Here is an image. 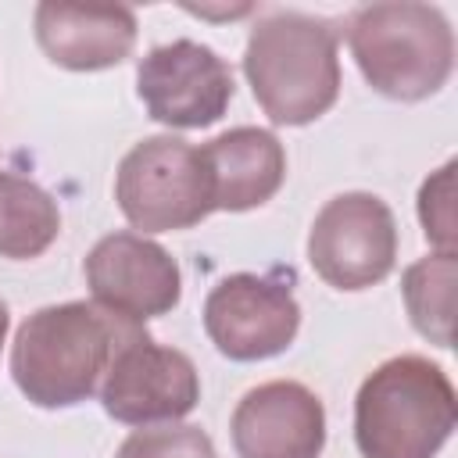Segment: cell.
Instances as JSON below:
<instances>
[{"instance_id":"1","label":"cell","mask_w":458,"mask_h":458,"mask_svg":"<svg viewBox=\"0 0 458 458\" xmlns=\"http://www.w3.org/2000/svg\"><path fill=\"white\" fill-rule=\"evenodd\" d=\"M143 333V322L97 301L47 304L14 333L11 379L36 408H75L100 390L114 354Z\"/></svg>"},{"instance_id":"2","label":"cell","mask_w":458,"mask_h":458,"mask_svg":"<svg viewBox=\"0 0 458 458\" xmlns=\"http://www.w3.org/2000/svg\"><path fill=\"white\" fill-rule=\"evenodd\" d=\"M243 75L272 125H308L340 97L336 29L301 11H272L247 36Z\"/></svg>"},{"instance_id":"3","label":"cell","mask_w":458,"mask_h":458,"mask_svg":"<svg viewBox=\"0 0 458 458\" xmlns=\"http://www.w3.org/2000/svg\"><path fill=\"white\" fill-rule=\"evenodd\" d=\"M454 422V383L422 354L386 358L361 379L354 397V444L361 458H437Z\"/></svg>"},{"instance_id":"4","label":"cell","mask_w":458,"mask_h":458,"mask_svg":"<svg viewBox=\"0 0 458 458\" xmlns=\"http://www.w3.org/2000/svg\"><path fill=\"white\" fill-rule=\"evenodd\" d=\"M347 47L365 82L401 104L440 93L454 72V32L440 7L419 0L365 4L347 21Z\"/></svg>"},{"instance_id":"5","label":"cell","mask_w":458,"mask_h":458,"mask_svg":"<svg viewBox=\"0 0 458 458\" xmlns=\"http://www.w3.org/2000/svg\"><path fill=\"white\" fill-rule=\"evenodd\" d=\"M114 200L140 236L179 233L204 222L215 211V197L200 147L172 132L140 140L118 161Z\"/></svg>"},{"instance_id":"6","label":"cell","mask_w":458,"mask_h":458,"mask_svg":"<svg viewBox=\"0 0 458 458\" xmlns=\"http://www.w3.org/2000/svg\"><path fill=\"white\" fill-rule=\"evenodd\" d=\"M397 218L369 190H347L326 200L308 229V265L333 290H369L394 272Z\"/></svg>"},{"instance_id":"7","label":"cell","mask_w":458,"mask_h":458,"mask_svg":"<svg viewBox=\"0 0 458 458\" xmlns=\"http://www.w3.org/2000/svg\"><path fill=\"white\" fill-rule=\"evenodd\" d=\"M301 329V304L290 279L233 272L204 297V333L229 361H265L283 354Z\"/></svg>"},{"instance_id":"8","label":"cell","mask_w":458,"mask_h":458,"mask_svg":"<svg viewBox=\"0 0 458 458\" xmlns=\"http://www.w3.org/2000/svg\"><path fill=\"white\" fill-rule=\"evenodd\" d=\"M233 68L197 39H172L136 64V97L168 129H208L233 100Z\"/></svg>"},{"instance_id":"9","label":"cell","mask_w":458,"mask_h":458,"mask_svg":"<svg viewBox=\"0 0 458 458\" xmlns=\"http://www.w3.org/2000/svg\"><path fill=\"white\" fill-rule=\"evenodd\" d=\"M97 394L104 411L122 426H165L186 419L197 408L200 376L190 354L143 333L114 354Z\"/></svg>"},{"instance_id":"10","label":"cell","mask_w":458,"mask_h":458,"mask_svg":"<svg viewBox=\"0 0 458 458\" xmlns=\"http://www.w3.org/2000/svg\"><path fill=\"white\" fill-rule=\"evenodd\" d=\"M82 276L89 301L132 322L168 315L182 297V272L175 258L140 233L100 236L82 261Z\"/></svg>"},{"instance_id":"11","label":"cell","mask_w":458,"mask_h":458,"mask_svg":"<svg viewBox=\"0 0 458 458\" xmlns=\"http://www.w3.org/2000/svg\"><path fill=\"white\" fill-rule=\"evenodd\" d=\"M236 458H318L326 447V408L297 379L250 386L229 419Z\"/></svg>"},{"instance_id":"12","label":"cell","mask_w":458,"mask_h":458,"mask_svg":"<svg viewBox=\"0 0 458 458\" xmlns=\"http://www.w3.org/2000/svg\"><path fill=\"white\" fill-rule=\"evenodd\" d=\"M32 29L47 61L68 72L114 68L136 47V14L125 4L43 0L36 4Z\"/></svg>"},{"instance_id":"13","label":"cell","mask_w":458,"mask_h":458,"mask_svg":"<svg viewBox=\"0 0 458 458\" xmlns=\"http://www.w3.org/2000/svg\"><path fill=\"white\" fill-rule=\"evenodd\" d=\"M215 211H250L268 204L286 182V150L276 132L236 125L200 147Z\"/></svg>"},{"instance_id":"14","label":"cell","mask_w":458,"mask_h":458,"mask_svg":"<svg viewBox=\"0 0 458 458\" xmlns=\"http://www.w3.org/2000/svg\"><path fill=\"white\" fill-rule=\"evenodd\" d=\"M57 233V200L39 182L14 172H0V258L32 261L54 247Z\"/></svg>"},{"instance_id":"15","label":"cell","mask_w":458,"mask_h":458,"mask_svg":"<svg viewBox=\"0 0 458 458\" xmlns=\"http://www.w3.org/2000/svg\"><path fill=\"white\" fill-rule=\"evenodd\" d=\"M454 283H458V258L440 250L411 261L401 276L404 311L415 333L437 347L454 344Z\"/></svg>"},{"instance_id":"16","label":"cell","mask_w":458,"mask_h":458,"mask_svg":"<svg viewBox=\"0 0 458 458\" xmlns=\"http://www.w3.org/2000/svg\"><path fill=\"white\" fill-rule=\"evenodd\" d=\"M114 458H218L215 440L190 422H165V426H143L132 429Z\"/></svg>"},{"instance_id":"17","label":"cell","mask_w":458,"mask_h":458,"mask_svg":"<svg viewBox=\"0 0 458 458\" xmlns=\"http://www.w3.org/2000/svg\"><path fill=\"white\" fill-rule=\"evenodd\" d=\"M419 222H422V236L433 250L454 254V240H458V225H454V161L440 165L419 186Z\"/></svg>"},{"instance_id":"18","label":"cell","mask_w":458,"mask_h":458,"mask_svg":"<svg viewBox=\"0 0 458 458\" xmlns=\"http://www.w3.org/2000/svg\"><path fill=\"white\" fill-rule=\"evenodd\" d=\"M7 329H11V311H7V304H4V297H0V351H4V344H7Z\"/></svg>"}]
</instances>
